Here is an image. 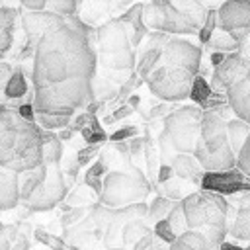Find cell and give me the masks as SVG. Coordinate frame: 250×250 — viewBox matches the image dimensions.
<instances>
[{
  "label": "cell",
  "mask_w": 250,
  "mask_h": 250,
  "mask_svg": "<svg viewBox=\"0 0 250 250\" xmlns=\"http://www.w3.org/2000/svg\"><path fill=\"white\" fill-rule=\"evenodd\" d=\"M96 53L92 29L76 14L45 33L31 57L35 113L74 115L94 100Z\"/></svg>",
  "instance_id": "cell-1"
},
{
  "label": "cell",
  "mask_w": 250,
  "mask_h": 250,
  "mask_svg": "<svg viewBox=\"0 0 250 250\" xmlns=\"http://www.w3.org/2000/svg\"><path fill=\"white\" fill-rule=\"evenodd\" d=\"M41 162V129L16 107L6 105L0 119V166L21 172Z\"/></svg>",
  "instance_id": "cell-2"
},
{
  "label": "cell",
  "mask_w": 250,
  "mask_h": 250,
  "mask_svg": "<svg viewBox=\"0 0 250 250\" xmlns=\"http://www.w3.org/2000/svg\"><path fill=\"white\" fill-rule=\"evenodd\" d=\"M186 227L201 230L209 248H219L229 232V201L223 193L211 189H193L180 199Z\"/></svg>",
  "instance_id": "cell-3"
},
{
  "label": "cell",
  "mask_w": 250,
  "mask_h": 250,
  "mask_svg": "<svg viewBox=\"0 0 250 250\" xmlns=\"http://www.w3.org/2000/svg\"><path fill=\"white\" fill-rule=\"evenodd\" d=\"M225 117L215 109H201L199 137L193 146V156L199 166L209 170H227L234 166V150L229 145L225 131Z\"/></svg>",
  "instance_id": "cell-4"
},
{
  "label": "cell",
  "mask_w": 250,
  "mask_h": 250,
  "mask_svg": "<svg viewBox=\"0 0 250 250\" xmlns=\"http://www.w3.org/2000/svg\"><path fill=\"white\" fill-rule=\"evenodd\" d=\"M96 66L113 72H133L135 68V47L127 27L119 18L105 21L94 33Z\"/></svg>",
  "instance_id": "cell-5"
},
{
  "label": "cell",
  "mask_w": 250,
  "mask_h": 250,
  "mask_svg": "<svg viewBox=\"0 0 250 250\" xmlns=\"http://www.w3.org/2000/svg\"><path fill=\"white\" fill-rule=\"evenodd\" d=\"M201 109L195 105H186L164 119V131L160 135V152L164 164L170 162L174 152H193L199 137Z\"/></svg>",
  "instance_id": "cell-6"
},
{
  "label": "cell",
  "mask_w": 250,
  "mask_h": 250,
  "mask_svg": "<svg viewBox=\"0 0 250 250\" xmlns=\"http://www.w3.org/2000/svg\"><path fill=\"white\" fill-rule=\"evenodd\" d=\"M150 189L148 180L141 170L129 166L121 170H107L102 176V189L98 199L105 207H125L137 201H145Z\"/></svg>",
  "instance_id": "cell-7"
},
{
  "label": "cell",
  "mask_w": 250,
  "mask_h": 250,
  "mask_svg": "<svg viewBox=\"0 0 250 250\" xmlns=\"http://www.w3.org/2000/svg\"><path fill=\"white\" fill-rule=\"evenodd\" d=\"M193 76L195 74L188 70L186 66L158 59L152 70L145 76V80L156 98L166 100V102H178V100L188 98Z\"/></svg>",
  "instance_id": "cell-8"
},
{
  "label": "cell",
  "mask_w": 250,
  "mask_h": 250,
  "mask_svg": "<svg viewBox=\"0 0 250 250\" xmlns=\"http://www.w3.org/2000/svg\"><path fill=\"white\" fill-rule=\"evenodd\" d=\"M66 191H68V186H66L64 170H61V164H51L47 166V172L41 184L21 203H25V207L31 211H47V209H53L57 203H61L66 197Z\"/></svg>",
  "instance_id": "cell-9"
},
{
  "label": "cell",
  "mask_w": 250,
  "mask_h": 250,
  "mask_svg": "<svg viewBox=\"0 0 250 250\" xmlns=\"http://www.w3.org/2000/svg\"><path fill=\"white\" fill-rule=\"evenodd\" d=\"M141 16L146 27L164 33H193L199 29L191 20L176 12L164 0H152L148 4H143Z\"/></svg>",
  "instance_id": "cell-10"
},
{
  "label": "cell",
  "mask_w": 250,
  "mask_h": 250,
  "mask_svg": "<svg viewBox=\"0 0 250 250\" xmlns=\"http://www.w3.org/2000/svg\"><path fill=\"white\" fill-rule=\"evenodd\" d=\"M64 21V16L53 14L49 10H21L20 12V27L25 35V47H27V55L33 57L35 45L39 43V39L49 33L51 29H55L57 25H61Z\"/></svg>",
  "instance_id": "cell-11"
},
{
  "label": "cell",
  "mask_w": 250,
  "mask_h": 250,
  "mask_svg": "<svg viewBox=\"0 0 250 250\" xmlns=\"http://www.w3.org/2000/svg\"><path fill=\"white\" fill-rule=\"evenodd\" d=\"M215 20L236 43L246 39L250 31V0H225L217 10Z\"/></svg>",
  "instance_id": "cell-12"
},
{
  "label": "cell",
  "mask_w": 250,
  "mask_h": 250,
  "mask_svg": "<svg viewBox=\"0 0 250 250\" xmlns=\"http://www.w3.org/2000/svg\"><path fill=\"white\" fill-rule=\"evenodd\" d=\"M250 74V61L242 59L236 51L225 55V59L213 66V74H211V90L217 92H225L230 84L238 82L240 78Z\"/></svg>",
  "instance_id": "cell-13"
},
{
  "label": "cell",
  "mask_w": 250,
  "mask_h": 250,
  "mask_svg": "<svg viewBox=\"0 0 250 250\" xmlns=\"http://www.w3.org/2000/svg\"><path fill=\"white\" fill-rule=\"evenodd\" d=\"M199 188L211 189L223 195H230L238 189L248 188V176L242 174L236 166L227 168V170H209V172H203L199 180Z\"/></svg>",
  "instance_id": "cell-14"
},
{
  "label": "cell",
  "mask_w": 250,
  "mask_h": 250,
  "mask_svg": "<svg viewBox=\"0 0 250 250\" xmlns=\"http://www.w3.org/2000/svg\"><path fill=\"white\" fill-rule=\"evenodd\" d=\"M225 102L232 109V113L244 121L250 117V74L230 84L225 90Z\"/></svg>",
  "instance_id": "cell-15"
},
{
  "label": "cell",
  "mask_w": 250,
  "mask_h": 250,
  "mask_svg": "<svg viewBox=\"0 0 250 250\" xmlns=\"http://www.w3.org/2000/svg\"><path fill=\"white\" fill-rule=\"evenodd\" d=\"M18 25H20V10L12 6H2L0 8V59H6L8 53L12 51Z\"/></svg>",
  "instance_id": "cell-16"
},
{
  "label": "cell",
  "mask_w": 250,
  "mask_h": 250,
  "mask_svg": "<svg viewBox=\"0 0 250 250\" xmlns=\"http://www.w3.org/2000/svg\"><path fill=\"white\" fill-rule=\"evenodd\" d=\"M168 164H170L174 176H180V178L189 180L195 186H199V180L205 170L199 166V162L195 160V156L191 152H174Z\"/></svg>",
  "instance_id": "cell-17"
},
{
  "label": "cell",
  "mask_w": 250,
  "mask_h": 250,
  "mask_svg": "<svg viewBox=\"0 0 250 250\" xmlns=\"http://www.w3.org/2000/svg\"><path fill=\"white\" fill-rule=\"evenodd\" d=\"M115 6H117V0H80L76 14L84 23L94 25V23L109 18L113 14Z\"/></svg>",
  "instance_id": "cell-18"
},
{
  "label": "cell",
  "mask_w": 250,
  "mask_h": 250,
  "mask_svg": "<svg viewBox=\"0 0 250 250\" xmlns=\"http://www.w3.org/2000/svg\"><path fill=\"white\" fill-rule=\"evenodd\" d=\"M20 205L18 172L0 166V211H10Z\"/></svg>",
  "instance_id": "cell-19"
},
{
  "label": "cell",
  "mask_w": 250,
  "mask_h": 250,
  "mask_svg": "<svg viewBox=\"0 0 250 250\" xmlns=\"http://www.w3.org/2000/svg\"><path fill=\"white\" fill-rule=\"evenodd\" d=\"M27 74L23 72V68L20 64L14 66L6 86H4V98L6 102H21L25 96H27V90H29V84H27Z\"/></svg>",
  "instance_id": "cell-20"
},
{
  "label": "cell",
  "mask_w": 250,
  "mask_h": 250,
  "mask_svg": "<svg viewBox=\"0 0 250 250\" xmlns=\"http://www.w3.org/2000/svg\"><path fill=\"white\" fill-rule=\"evenodd\" d=\"M232 238L248 240L250 238V201H242L236 205L234 215L229 223V232Z\"/></svg>",
  "instance_id": "cell-21"
},
{
  "label": "cell",
  "mask_w": 250,
  "mask_h": 250,
  "mask_svg": "<svg viewBox=\"0 0 250 250\" xmlns=\"http://www.w3.org/2000/svg\"><path fill=\"white\" fill-rule=\"evenodd\" d=\"M141 12H143V4H135L123 16H119V20L123 21V25L129 31V37H131V45L133 47H137L141 43V39L145 37V33H146V25L143 21Z\"/></svg>",
  "instance_id": "cell-22"
},
{
  "label": "cell",
  "mask_w": 250,
  "mask_h": 250,
  "mask_svg": "<svg viewBox=\"0 0 250 250\" xmlns=\"http://www.w3.org/2000/svg\"><path fill=\"white\" fill-rule=\"evenodd\" d=\"M45 172H47V166H45L43 162H39V164L33 166V168H27V170L18 172V191H20V201L27 199V195L41 184V180L45 178Z\"/></svg>",
  "instance_id": "cell-23"
},
{
  "label": "cell",
  "mask_w": 250,
  "mask_h": 250,
  "mask_svg": "<svg viewBox=\"0 0 250 250\" xmlns=\"http://www.w3.org/2000/svg\"><path fill=\"white\" fill-rule=\"evenodd\" d=\"M195 188H197V186H195L193 182L184 180V178L174 176V174H172L168 180L158 182V191H160V195H164V197H168V199H172V201L184 199V197H186L188 193H191Z\"/></svg>",
  "instance_id": "cell-24"
},
{
  "label": "cell",
  "mask_w": 250,
  "mask_h": 250,
  "mask_svg": "<svg viewBox=\"0 0 250 250\" xmlns=\"http://www.w3.org/2000/svg\"><path fill=\"white\" fill-rule=\"evenodd\" d=\"M61 160H62V139L51 133L49 129L47 133L41 131V162L45 166H51V164H61Z\"/></svg>",
  "instance_id": "cell-25"
},
{
  "label": "cell",
  "mask_w": 250,
  "mask_h": 250,
  "mask_svg": "<svg viewBox=\"0 0 250 250\" xmlns=\"http://www.w3.org/2000/svg\"><path fill=\"white\" fill-rule=\"evenodd\" d=\"M164 2L182 16H186L188 20H191L197 27H201V23L207 18V8L203 6L201 0H164Z\"/></svg>",
  "instance_id": "cell-26"
},
{
  "label": "cell",
  "mask_w": 250,
  "mask_h": 250,
  "mask_svg": "<svg viewBox=\"0 0 250 250\" xmlns=\"http://www.w3.org/2000/svg\"><path fill=\"white\" fill-rule=\"evenodd\" d=\"M225 131H227L229 145H230V148H232L234 154H236V150L240 148V145L248 139V133H250V129H248V121H244V119L232 115L230 119L225 121Z\"/></svg>",
  "instance_id": "cell-27"
},
{
  "label": "cell",
  "mask_w": 250,
  "mask_h": 250,
  "mask_svg": "<svg viewBox=\"0 0 250 250\" xmlns=\"http://www.w3.org/2000/svg\"><path fill=\"white\" fill-rule=\"evenodd\" d=\"M172 248H191V250H209V242L207 238L203 236L201 230H195V229H186L182 230L172 242H170Z\"/></svg>",
  "instance_id": "cell-28"
},
{
  "label": "cell",
  "mask_w": 250,
  "mask_h": 250,
  "mask_svg": "<svg viewBox=\"0 0 250 250\" xmlns=\"http://www.w3.org/2000/svg\"><path fill=\"white\" fill-rule=\"evenodd\" d=\"M207 47L209 49H213V51H227V53H230V51H234L236 49V41L232 39V35L229 33V31H225L223 27H219V25H215L213 29H211V33H209V37H207Z\"/></svg>",
  "instance_id": "cell-29"
},
{
  "label": "cell",
  "mask_w": 250,
  "mask_h": 250,
  "mask_svg": "<svg viewBox=\"0 0 250 250\" xmlns=\"http://www.w3.org/2000/svg\"><path fill=\"white\" fill-rule=\"evenodd\" d=\"M176 201H172V199H168V197H164V195H158L148 207H146V215H145V221L148 223V225H152V223H156V221H160V219H164L166 215H168V211L172 209V205H174Z\"/></svg>",
  "instance_id": "cell-30"
},
{
  "label": "cell",
  "mask_w": 250,
  "mask_h": 250,
  "mask_svg": "<svg viewBox=\"0 0 250 250\" xmlns=\"http://www.w3.org/2000/svg\"><path fill=\"white\" fill-rule=\"evenodd\" d=\"M188 96H189L195 104L203 105L205 100L211 96V86H209V82H207L201 74H195L193 80H191V86H189V94H188Z\"/></svg>",
  "instance_id": "cell-31"
},
{
  "label": "cell",
  "mask_w": 250,
  "mask_h": 250,
  "mask_svg": "<svg viewBox=\"0 0 250 250\" xmlns=\"http://www.w3.org/2000/svg\"><path fill=\"white\" fill-rule=\"evenodd\" d=\"M72 115H62V113H35V121L43 127V129H64L70 123Z\"/></svg>",
  "instance_id": "cell-32"
},
{
  "label": "cell",
  "mask_w": 250,
  "mask_h": 250,
  "mask_svg": "<svg viewBox=\"0 0 250 250\" xmlns=\"http://www.w3.org/2000/svg\"><path fill=\"white\" fill-rule=\"evenodd\" d=\"M166 219V223H168V227L172 229V232L178 236L182 230H186L188 227H186V219H184V211H182V203L180 201H176L174 205H172V209L168 211V215L164 217Z\"/></svg>",
  "instance_id": "cell-33"
},
{
  "label": "cell",
  "mask_w": 250,
  "mask_h": 250,
  "mask_svg": "<svg viewBox=\"0 0 250 250\" xmlns=\"http://www.w3.org/2000/svg\"><path fill=\"white\" fill-rule=\"evenodd\" d=\"M234 166L242 172V174H250V139H246L242 145H240V148L236 150V154H234Z\"/></svg>",
  "instance_id": "cell-34"
},
{
  "label": "cell",
  "mask_w": 250,
  "mask_h": 250,
  "mask_svg": "<svg viewBox=\"0 0 250 250\" xmlns=\"http://www.w3.org/2000/svg\"><path fill=\"white\" fill-rule=\"evenodd\" d=\"M152 234H154L158 240H162L164 244H168V246H170V242L176 238V234H174V232H172V229L168 227L166 219H160V221L152 223Z\"/></svg>",
  "instance_id": "cell-35"
},
{
  "label": "cell",
  "mask_w": 250,
  "mask_h": 250,
  "mask_svg": "<svg viewBox=\"0 0 250 250\" xmlns=\"http://www.w3.org/2000/svg\"><path fill=\"white\" fill-rule=\"evenodd\" d=\"M14 62H8V61H4V59H0V102L2 100H6L4 98V86H6V82H8V78H10V74H12V70H14Z\"/></svg>",
  "instance_id": "cell-36"
},
{
  "label": "cell",
  "mask_w": 250,
  "mask_h": 250,
  "mask_svg": "<svg viewBox=\"0 0 250 250\" xmlns=\"http://www.w3.org/2000/svg\"><path fill=\"white\" fill-rule=\"evenodd\" d=\"M18 2L25 10H43L45 8V0H18Z\"/></svg>",
  "instance_id": "cell-37"
},
{
  "label": "cell",
  "mask_w": 250,
  "mask_h": 250,
  "mask_svg": "<svg viewBox=\"0 0 250 250\" xmlns=\"http://www.w3.org/2000/svg\"><path fill=\"white\" fill-rule=\"evenodd\" d=\"M223 59H225V53H223V51H213V53H211V64H213V66H217Z\"/></svg>",
  "instance_id": "cell-38"
},
{
  "label": "cell",
  "mask_w": 250,
  "mask_h": 250,
  "mask_svg": "<svg viewBox=\"0 0 250 250\" xmlns=\"http://www.w3.org/2000/svg\"><path fill=\"white\" fill-rule=\"evenodd\" d=\"M4 107H6V104H4V102H0V119H2V113H4Z\"/></svg>",
  "instance_id": "cell-39"
},
{
  "label": "cell",
  "mask_w": 250,
  "mask_h": 250,
  "mask_svg": "<svg viewBox=\"0 0 250 250\" xmlns=\"http://www.w3.org/2000/svg\"><path fill=\"white\" fill-rule=\"evenodd\" d=\"M2 230H4V225H2V221H0V238H2Z\"/></svg>",
  "instance_id": "cell-40"
},
{
  "label": "cell",
  "mask_w": 250,
  "mask_h": 250,
  "mask_svg": "<svg viewBox=\"0 0 250 250\" xmlns=\"http://www.w3.org/2000/svg\"><path fill=\"white\" fill-rule=\"evenodd\" d=\"M2 6H6V0H0V8H2Z\"/></svg>",
  "instance_id": "cell-41"
}]
</instances>
